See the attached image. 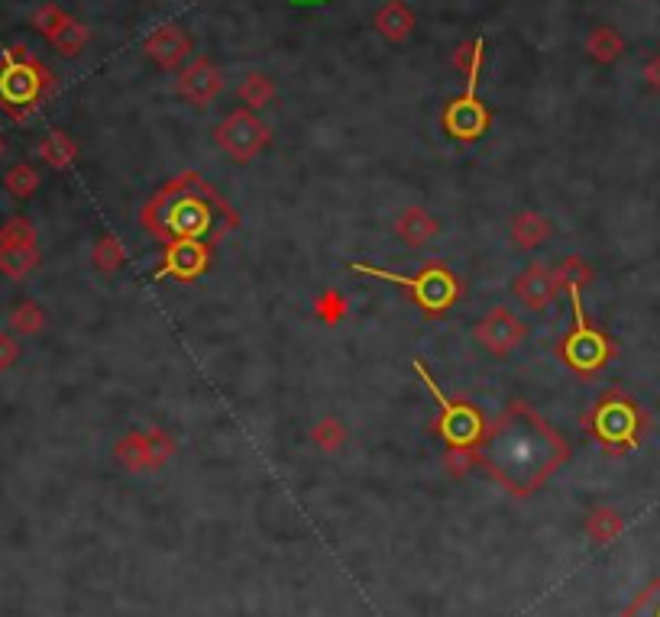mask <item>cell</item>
<instances>
[{
    "label": "cell",
    "instance_id": "cell-1",
    "mask_svg": "<svg viewBox=\"0 0 660 617\" xmlns=\"http://www.w3.org/2000/svg\"><path fill=\"white\" fill-rule=\"evenodd\" d=\"M564 456H567V447L550 433V427L537 414L522 405L502 414L486 443L489 472L515 494L535 492Z\"/></svg>",
    "mask_w": 660,
    "mask_h": 617
},
{
    "label": "cell",
    "instance_id": "cell-6",
    "mask_svg": "<svg viewBox=\"0 0 660 617\" xmlns=\"http://www.w3.org/2000/svg\"><path fill=\"white\" fill-rule=\"evenodd\" d=\"M217 87H220V75H217V69L210 65V62H195L185 75H182V91L192 97V101H198V104H205L210 101L214 94H217Z\"/></svg>",
    "mask_w": 660,
    "mask_h": 617
},
{
    "label": "cell",
    "instance_id": "cell-17",
    "mask_svg": "<svg viewBox=\"0 0 660 617\" xmlns=\"http://www.w3.org/2000/svg\"><path fill=\"white\" fill-rule=\"evenodd\" d=\"M13 359H17V343L7 333H0V369L13 366Z\"/></svg>",
    "mask_w": 660,
    "mask_h": 617
},
{
    "label": "cell",
    "instance_id": "cell-16",
    "mask_svg": "<svg viewBox=\"0 0 660 617\" xmlns=\"http://www.w3.org/2000/svg\"><path fill=\"white\" fill-rule=\"evenodd\" d=\"M40 324H42V317L37 304H20V307H17V314H13V327L20 330V333H33V330H40Z\"/></svg>",
    "mask_w": 660,
    "mask_h": 617
},
{
    "label": "cell",
    "instance_id": "cell-10",
    "mask_svg": "<svg viewBox=\"0 0 660 617\" xmlns=\"http://www.w3.org/2000/svg\"><path fill=\"white\" fill-rule=\"evenodd\" d=\"M52 42H55V49H59V52L75 55V52L84 45V30L75 23V20H65V23L59 27V33L52 36Z\"/></svg>",
    "mask_w": 660,
    "mask_h": 617
},
{
    "label": "cell",
    "instance_id": "cell-11",
    "mask_svg": "<svg viewBox=\"0 0 660 617\" xmlns=\"http://www.w3.org/2000/svg\"><path fill=\"white\" fill-rule=\"evenodd\" d=\"M40 153L52 165H65L69 159H72V143H69L62 133H52V136H45V139H42Z\"/></svg>",
    "mask_w": 660,
    "mask_h": 617
},
{
    "label": "cell",
    "instance_id": "cell-14",
    "mask_svg": "<svg viewBox=\"0 0 660 617\" xmlns=\"http://www.w3.org/2000/svg\"><path fill=\"white\" fill-rule=\"evenodd\" d=\"M65 20H69V17H65L59 7H52V3H49V7H42V10H37V30H40V33H45L49 40L59 33V27H62Z\"/></svg>",
    "mask_w": 660,
    "mask_h": 617
},
{
    "label": "cell",
    "instance_id": "cell-8",
    "mask_svg": "<svg viewBox=\"0 0 660 617\" xmlns=\"http://www.w3.org/2000/svg\"><path fill=\"white\" fill-rule=\"evenodd\" d=\"M37 265V252L30 247H0V272H7L10 279L27 275Z\"/></svg>",
    "mask_w": 660,
    "mask_h": 617
},
{
    "label": "cell",
    "instance_id": "cell-9",
    "mask_svg": "<svg viewBox=\"0 0 660 617\" xmlns=\"http://www.w3.org/2000/svg\"><path fill=\"white\" fill-rule=\"evenodd\" d=\"M37 171L30 168V165H13L10 171H7V188L13 191V195H20V198H27V195H33L37 191Z\"/></svg>",
    "mask_w": 660,
    "mask_h": 617
},
{
    "label": "cell",
    "instance_id": "cell-4",
    "mask_svg": "<svg viewBox=\"0 0 660 617\" xmlns=\"http://www.w3.org/2000/svg\"><path fill=\"white\" fill-rule=\"evenodd\" d=\"M259 139H262V126L256 124L249 114H244V111H240V114H234L227 124L220 126V143H224V146H230V149H234V153H240V156L249 153V149H256V143H259Z\"/></svg>",
    "mask_w": 660,
    "mask_h": 617
},
{
    "label": "cell",
    "instance_id": "cell-7",
    "mask_svg": "<svg viewBox=\"0 0 660 617\" xmlns=\"http://www.w3.org/2000/svg\"><path fill=\"white\" fill-rule=\"evenodd\" d=\"M414 27V17L412 10L405 7V3H399V0H392L389 7H382L379 13H375V30L382 33V36H389V40H402V36H409Z\"/></svg>",
    "mask_w": 660,
    "mask_h": 617
},
{
    "label": "cell",
    "instance_id": "cell-15",
    "mask_svg": "<svg viewBox=\"0 0 660 617\" xmlns=\"http://www.w3.org/2000/svg\"><path fill=\"white\" fill-rule=\"evenodd\" d=\"M240 94L247 97L249 104H266L269 101V94H272V84L266 82L262 75H249L244 87H240Z\"/></svg>",
    "mask_w": 660,
    "mask_h": 617
},
{
    "label": "cell",
    "instance_id": "cell-12",
    "mask_svg": "<svg viewBox=\"0 0 660 617\" xmlns=\"http://www.w3.org/2000/svg\"><path fill=\"white\" fill-rule=\"evenodd\" d=\"M625 617H660V578L628 608Z\"/></svg>",
    "mask_w": 660,
    "mask_h": 617
},
{
    "label": "cell",
    "instance_id": "cell-3",
    "mask_svg": "<svg viewBox=\"0 0 660 617\" xmlns=\"http://www.w3.org/2000/svg\"><path fill=\"white\" fill-rule=\"evenodd\" d=\"M444 124L451 126V133H456V136H479L486 129V124H489V114L473 97H463V101H454L447 107Z\"/></svg>",
    "mask_w": 660,
    "mask_h": 617
},
{
    "label": "cell",
    "instance_id": "cell-18",
    "mask_svg": "<svg viewBox=\"0 0 660 617\" xmlns=\"http://www.w3.org/2000/svg\"><path fill=\"white\" fill-rule=\"evenodd\" d=\"M592 52L599 55V59H612L616 52H612V45H609V33H599V36H592Z\"/></svg>",
    "mask_w": 660,
    "mask_h": 617
},
{
    "label": "cell",
    "instance_id": "cell-13",
    "mask_svg": "<svg viewBox=\"0 0 660 617\" xmlns=\"http://www.w3.org/2000/svg\"><path fill=\"white\" fill-rule=\"evenodd\" d=\"M483 42H476V45H463V49H456V65H463V72H466V82L470 87L476 84V72H479V59H483Z\"/></svg>",
    "mask_w": 660,
    "mask_h": 617
},
{
    "label": "cell",
    "instance_id": "cell-2",
    "mask_svg": "<svg viewBox=\"0 0 660 617\" xmlns=\"http://www.w3.org/2000/svg\"><path fill=\"white\" fill-rule=\"evenodd\" d=\"M45 87H49V72L30 55L27 45H13L3 52V59H0V107L10 117L23 121L37 107Z\"/></svg>",
    "mask_w": 660,
    "mask_h": 617
},
{
    "label": "cell",
    "instance_id": "cell-5",
    "mask_svg": "<svg viewBox=\"0 0 660 617\" xmlns=\"http://www.w3.org/2000/svg\"><path fill=\"white\" fill-rule=\"evenodd\" d=\"M146 52L165 65V69H172L175 62H182V55L188 52V40H185V33H178L175 27H163V30H156L149 40H146Z\"/></svg>",
    "mask_w": 660,
    "mask_h": 617
},
{
    "label": "cell",
    "instance_id": "cell-19",
    "mask_svg": "<svg viewBox=\"0 0 660 617\" xmlns=\"http://www.w3.org/2000/svg\"><path fill=\"white\" fill-rule=\"evenodd\" d=\"M0 153H3V139H0Z\"/></svg>",
    "mask_w": 660,
    "mask_h": 617
}]
</instances>
